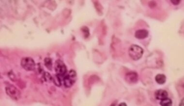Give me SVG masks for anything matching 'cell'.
<instances>
[{"label":"cell","mask_w":184,"mask_h":106,"mask_svg":"<svg viewBox=\"0 0 184 106\" xmlns=\"http://www.w3.org/2000/svg\"><path fill=\"white\" fill-rule=\"evenodd\" d=\"M144 50L139 45H132L128 49V54L134 61L139 60L143 56Z\"/></svg>","instance_id":"cell-1"},{"label":"cell","mask_w":184,"mask_h":106,"mask_svg":"<svg viewBox=\"0 0 184 106\" xmlns=\"http://www.w3.org/2000/svg\"><path fill=\"white\" fill-rule=\"evenodd\" d=\"M77 73L76 71L71 69L69 73L63 78L64 84L67 88H70L75 83L77 80Z\"/></svg>","instance_id":"cell-2"},{"label":"cell","mask_w":184,"mask_h":106,"mask_svg":"<svg viewBox=\"0 0 184 106\" xmlns=\"http://www.w3.org/2000/svg\"><path fill=\"white\" fill-rule=\"evenodd\" d=\"M55 71L57 73V76L62 80L61 77L66 74L67 72V67L63 61L56 60L55 63Z\"/></svg>","instance_id":"cell-3"},{"label":"cell","mask_w":184,"mask_h":106,"mask_svg":"<svg viewBox=\"0 0 184 106\" xmlns=\"http://www.w3.org/2000/svg\"><path fill=\"white\" fill-rule=\"evenodd\" d=\"M21 66L27 71H32L36 69V63L34 60L30 57H24L21 61Z\"/></svg>","instance_id":"cell-4"},{"label":"cell","mask_w":184,"mask_h":106,"mask_svg":"<svg viewBox=\"0 0 184 106\" xmlns=\"http://www.w3.org/2000/svg\"><path fill=\"white\" fill-rule=\"evenodd\" d=\"M6 93L11 98L14 100H18L20 98V92L16 87L12 85H9L6 88Z\"/></svg>","instance_id":"cell-5"},{"label":"cell","mask_w":184,"mask_h":106,"mask_svg":"<svg viewBox=\"0 0 184 106\" xmlns=\"http://www.w3.org/2000/svg\"><path fill=\"white\" fill-rule=\"evenodd\" d=\"M139 76L136 72L131 71L126 74L125 80L127 83H135L138 82Z\"/></svg>","instance_id":"cell-6"},{"label":"cell","mask_w":184,"mask_h":106,"mask_svg":"<svg viewBox=\"0 0 184 106\" xmlns=\"http://www.w3.org/2000/svg\"><path fill=\"white\" fill-rule=\"evenodd\" d=\"M149 32L145 29H140L135 33V38L139 40L145 39L148 36Z\"/></svg>","instance_id":"cell-7"},{"label":"cell","mask_w":184,"mask_h":106,"mask_svg":"<svg viewBox=\"0 0 184 106\" xmlns=\"http://www.w3.org/2000/svg\"><path fill=\"white\" fill-rule=\"evenodd\" d=\"M155 96L157 100H161L168 97V93L167 91L163 89H158L155 93Z\"/></svg>","instance_id":"cell-8"},{"label":"cell","mask_w":184,"mask_h":106,"mask_svg":"<svg viewBox=\"0 0 184 106\" xmlns=\"http://www.w3.org/2000/svg\"><path fill=\"white\" fill-rule=\"evenodd\" d=\"M155 82L159 84H163L166 82V76L164 74H158L155 77Z\"/></svg>","instance_id":"cell-9"},{"label":"cell","mask_w":184,"mask_h":106,"mask_svg":"<svg viewBox=\"0 0 184 106\" xmlns=\"http://www.w3.org/2000/svg\"><path fill=\"white\" fill-rule=\"evenodd\" d=\"M160 105L162 106H171L173 105V101L172 99L167 97L160 100Z\"/></svg>","instance_id":"cell-10"},{"label":"cell","mask_w":184,"mask_h":106,"mask_svg":"<svg viewBox=\"0 0 184 106\" xmlns=\"http://www.w3.org/2000/svg\"><path fill=\"white\" fill-rule=\"evenodd\" d=\"M45 65L47 67V68L51 71L52 68V60L50 58H46L44 60Z\"/></svg>","instance_id":"cell-11"},{"label":"cell","mask_w":184,"mask_h":106,"mask_svg":"<svg viewBox=\"0 0 184 106\" xmlns=\"http://www.w3.org/2000/svg\"><path fill=\"white\" fill-rule=\"evenodd\" d=\"M82 30L84 33V37L87 38L90 35V32H89V29L87 27L84 26L82 28Z\"/></svg>","instance_id":"cell-12"},{"label":"cell","mask_w":184,"mask_h":106,"mask_svg":"<svg viewBox=\"0 0 184 106\" xmlns=\"http://www.w3.org/2000/svg\"><path fill=\"white\" fill-rule=\"evenodd\" d=\"M170 1L173 5H175V6L178 5L180 3V1L179 0H172Z\"/></svg>","instance_id":"cell-13"},{"label":"cell","mask_w":184,"mask_h":106,"mask_svg":"<svg viewBox=\"0 0 184 106\" xmlns=\"http://www.w3.org/2000/svg\"><path fill=\"white\" fill-rule=\"evenodd\" d=\"M154 4H155V1H151L149 3V6L151 8H152V7H155V5H154Z\"/></svg>","instance_id":"cell-14"},{"label":"cell","mask_w":184,"mask_h":106,"mask_svg":"<svg viewBox=\"0 0 184 106\" xmlns=\"http://www.w3.org/2000/svg\"><path fill=\"white\" fill-rule=\"evenodd\" d=\"M119 106H127V104L125 103V102H122L121 103L119 104Z\"/></svg>","instance_id":"cell-15"},{"label":"cell","mask_w":184,"mask_h":106,"mask_svg":"<svg viewBox=\"0 0 184 106\" xmlns=\"http://www.w3.org/2000/svg\"><path fill=\"white\" fill-rule=\"evenodd\" d=\"M184 98L182 99L181 101V102H180V104H179V106H184Z\"/></svg>","instance_id":"cell-16"}]
</instances>
